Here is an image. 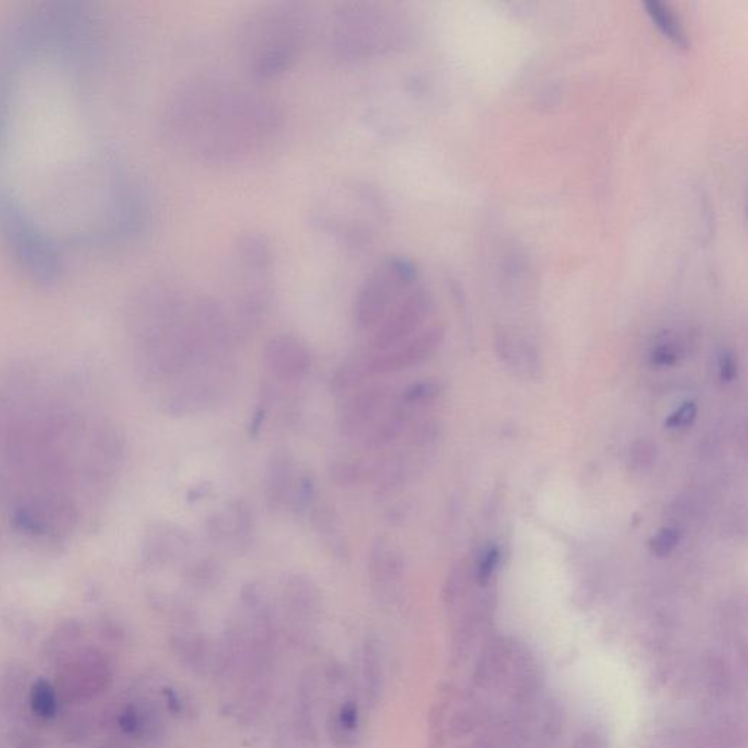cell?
Returning <instances> with one entry per match:
<instances>
[{
    "mask_svg": "<svg viewBox=\"0 0 748 748\" xmlns=\"http://www.w3.org/2000/svg\"><path fill=\"white\" fill-rule=\"evenodd\" d=\"M443 341L445 328L434 325L423 329L391 350L374 351L370 354V370L373 377L405 372L427 363L442 347Z\"/></svg>",
    "mask_w": 748,
    "mask_h": 748,
    "instance_id": "5bb4252c",
    "label": "cell"
},
{
    "mask_svg": "<svg viewBox=\"0 0 748 748\" xmlns=\"http://www.w3.org/2000/svg\"><path fill=\"white\" fill-rule=\"evenodd\" d=\"M645 8L649 17L665 37L670 38L678 47L689 46V40H687L683 27L668 6L659 2H649L645 3Z\"/></svg>",
    "mask_w": 748,
    "mask_h": 748,
    "instance_id": "4dcf8cb0",
    "label": "cell"
},
{
    "mask_svg": "<svg viewBox=\"0 0 748 748\" xmlns=\"http://www.w3.org/2000/svg\"><path fill=\"white\" fill-rule=\"evenodd\" d=\"M81 392L27 367L0 376V499L38 544L68 540L123 462L122 437Z\"/></svg>",
    "mask_w": 748,
    "mask_h": 748,
    "instance_id": "6da1fadb",
    "label": "cell"
},
{
    "mask_svg": "<svg viewBox=\"0 0 748 748\" xmlns=\"http://www.w3.org/2000/svg\"><path fill=\"white\" fill-rule=\"evenodd\" d=\"M313 531L318 535L320 543L335 560H350V544L342 531L341 519L337 509L329 503H316L307 516Z\"/></svg>",
    "mask_w": 748,
    "mask_h": 748,
    "instance_id": "44dd1931",
    "label": "cell"
},
{
    "mask_svg": "<svg viewBox=\"0 0 748 748\" xmlns=\"http://www.w3.org/2000/svg\"><path fill=\"white\" fill-rule=\"evenodd\" d=\"M407 38V22L391 5L347 2L329 28V49L341 63H361L392 53Z\"/></svg>",
    "mask_w": 748,
    "mask_h": 748,
    "instance_id": "277c9868",
    "label": "cell"
},
{
    "mask_svg": "<svg viewBox=\"0 0 748 748\" xmlns=\"http://www.w3.org/2000/svg\"><path fill=\"white\" fill-rule=\"evenodd\" d=\"M0 236L31 281L52 285L62 277L63 255L56 240L6 186H0Z\"/></svg>",
    "mask_w": 748,
    "mask_h": 748,
    "instance_id": "8992f818",
    "label": "cell"
},
{
    "mask_svg": "<svg viewBox=\"0 0 748 748\" xmlns=\"http://www.w3.org/2000/svg\"><path fill=\"white\" fill-rule=\"evenodd\" d=\"M377 459L341 458L329 464L328 475L332 484L339 488H354L372 484L376 474Z\"/></svg>",
    "mask_w": 748,
    "mask_h": 748,
    "instance_id": "603a6c76",
    "label": "cell"
},
{
    "mask_svg": "<svg viewBox=\"0 0 748 748\" xmlns=\"http://www.w3.org/2000/svg\"><path fill=\"white\" fill-rule=\"evenodd\" d=\"M472 582H474L472 564L465 559L456 561L443 582L442 602L446 610L453 611L464 601Z\"/></svg>",
    "mask_w": 748,
    "mask_h": 748,
    "instance_id": "484cf974",
    "label": "cell"
},
{
    "mask_svg": "<svg viewBox=\"0 0 748 748\" xmlns=\"http://www.w3.org/2000/svg\"><path fill=\"white\" fill-rule=\"evenodd\" d=\"M187 585L196 591H211L220 585L224 578L223 564L212 557H201L189 561L183 569Z\"/></svg>",
    "mask_w": 748,
    "mask_h": 748,
    "instance_id": "4316f807",
    "label": "cell"
},
{
    "mask_svg": "<svg viewBox=\"0 0 748 748\" xmlns=\"http://www.w3.org/2000/svg\"><path fill=\"white\" fill-rule=\"evenodd\" d=\"M502 563V551L497 544H490L481 551L480 557L472 564V573H474V582L480 588L486 589L490 586L491 580L499 570Z\"/></svg>",
    "mask_w": 748,
    "mask_h": 748,
    "instance_id": "e575fe53",
    "label": "cell"
},
{
    "mask_svg": "<svg viewBox=\"0 0 748 748\" xmlns=\"http://www.w3.org/2000/svg\"><path fill=\"white\" fill-rule=\"evenodd\" d=\"M275 399V388L271 383H265L262 386L261 393H259L258 404H256L255 410L252 412L250 417L249 431L250 439H259L262 434L263 426H265L266 418H268L269 410H271L272 402Z\"/></svg>",
    "mask_w": 748,
    "mask_h": 748,
    "instance_id": "d590c367",
    "label": "cell"
},
{
    "mask_svg": "<svg viewBox=\"0 0 748 748\" xmlns=\"http://www.w3.org/2000/svg\"><path fill=\"white\" fill-rule=\"evenodd\" d=\"M404 572L405 560L401 551L396 550L386 538H377L367 557V573L377 601L392 604Z\"/></svg>",
    "mask_w": 748,
    "mask_h": 748,
    "instance_id": "ac0fdd59",
    "label": "cell"
},
{
    "mask_svg": "<svg viewBox=\"0 0 748 748\" xmlns=\"http://www.w3.org/2000/svg\"><path fill=\"white\" fill-rule=\"evenodd\" d=\"M280 599L285 618L296 629L310 626L322 611V592L304 573H291L282 579Z\"/></svg>",
    "mask_w": 748,
    "mask_h": 748,
    "instance_id": "d6986e66",
    "label": "cell"
},
{
    "mask_svg": "<svg viewBox=\"0 0 748 748\" xmlns=\"http://www.w3.org/2000/svg\"><path fill=\"white\" fill-rule=\"evenodd\" d=\"M280 126V109L272 98L217 76L180 85L163 114L167 141L206 164L243 161L265 148Z\"/></svg>",
    "mask_w": 748,
    "mask_h": 748,
    "instance_id": "7a4b0ae2",
    "label": "cell"
},
{
    "mask_svg": "<svg viewBox=\"0 0 748 748\" xmlns=\"http://www.w3.org/2000/svg\"><path fill=\"white\" fill-rule=\"evenodd\" d=\"M59 693L50 681L38 678L31 684L30 706L31 711L38 718L53 719L59 712Z\"/></svg>",
    "mask_w": 748,
    "mask_h": 748,
    "instance_id": "1f68e13d",
    "label": "cell"
},
{
    "mask_svg": "<svg viewBox=\"0 0 748 748\" xmlns=\"http://www.w3.org/2000/svg\"><path fill=\"white\" fill-rule=\"evenodd\" d=\"M236 293L230 313L237 345L247 341L262 325L274 300V250L268 237L247 231L234 244Z\"/></svg>",
    "mask_w": 748,
    "mask_h": 748,
    "instance_id": "5b68a950",
    "label": "cell"
},
{
    "mask_svg": "<svg viewBox=\"0 0 748 748\" xmlns=\"http://www.w3.org/2000/svg\"><path fill=\"white\" fill-rule=\"evenodd\" d=\"M84 627L78 621L72 620L57 627L55 635L50 637L47 643V654L55 659L66 661L69 656L74 655V649L82 639Z\"/></svg>",
    "mask_w": 748,
    "mask_h": 748,
    "instance_id": "f1b7e54d",
    "label": "cell"
},
{
    "mask_svg": "<svg viewBox=\"0 0 748 748\" xmlns=\"http://www.w3.org/2000/svg\"><path fill=\"white\" fill-rule=\"evenodd\" d=\"M307 34L309 18L300 3L259 6L240 25L239 53L244 72L258 82L284 75L303 55Z\"/></svg>",
    "mask_w": 748,
    "mask_h": 748,
    "instance_id": "3957f363",
    "label": "cell"
},
{
    "mask_svg": "<svg viewBox=\"0 0 748 748\" xmlns=\"http://www.w3.org/2000/svg\"><path fill=\"white\" fill-rule=\"evenodd\" d=\"M575 748H610V743L602 732L588 730L579 735Z\"/></svg>",
    "mask_w": 748,
    "mask_h": 748,
    "instance_id": "b9f144b4",
    "label": "cell"
},
{
    "mask_svg": "<svg viewBox=\"0 0 748 748\" xmlns=\"http://www.w3.org/2000/svg\"><path fill=\"white\" fill-rule=\"evenodd\" d=\"M434 312V301L429 291L412 287L377 326L373 337V350L386 351L402 344L423 331L424 323Z\"/></svg>",
    "mask_w": 748,
    "mask_h": 748,
    "instance_id": "30bf717a",
    "label": "cell"
},
{
    "mask_svg": "<svg viewBox=\"0 0 748 748\" xmlns=\"http://www.w3.org/2000/svg\"><path fill=\"white\" fill-rule=\"evenodd\" d=\"M209 493H211V486H208V484H198V486L190 488L189 493H187V499H189V502H198V500L205 499Z\"/></svg>",
    "mask_w": 748,
    "mask_h": 748,
    "instance_id": "7bdbcfd3",
    "label": "cell"
},
{
    "mask_svg": "<svg viewBox=\"0 0 748 748\" xmlns=\"http://www.w3.org/2000/svg\"><path fill=\"white\" fill-rule=\"evenodd\" d=\"M417 280V265L404 256H389L377 263L354 300L353 320L358 331H376Z\"/></svg>",
    "mask_w": 748,
    "mask_h": 748,
    "instance_id": "9c48e42d",
    "label": "cell"
},
{
    "mask_svg": "<svg viewBox=\"0 0 748 748\" xmlns=\"http://www.w3.org/2000/svg\"><path fill=\"white\" fill-rule=\"evenodd\" d=\"M678 348L673 342H661L651 353V364L656 367H673L678 363Z\"/></svg>",
    "mask_w": 748,
    "mask_h": 748,
    "instance_id": "ab89813d",
    "label": "cell"
},
{
    "mask_svg": "<svg viewBox=\"0 0 748 748\" xmlns=\"http://www.w3.org/2000/svg\"><path fill=\"white\" fill-rule=\"evenodd\" d=\"M205 534L209 543L236 556L249 553L256 535L252 507L240 499L227 503L206 518Z\"/></svg>",
    "mask_w": 748,
    "mask_h": 748,
    "instance_id": "4fadbf2b",
    "label": "cell"
},
{
    "mask_svg": "<svg viewBox=\"0 0 748 748\" xmlns=\"http://www.w3.org/2000/svg\"><path fill=\"white\" fill-rule=\"evenodd\" d=\"M681 534L674 526H665V528L659 529L658 532L649 541V550L656 557H667L678 547L680 544Z\"/></svg>",
    "mask_w": 748,
    "mask_h": 748,
    "instance_id": "8d00e7d4",
    "label": "cell"
},
{
    "mask_svg": "<svg viewBox=\"0 0 748 748\" xmlns=\"http://www.w3.org/2000/svg\"><path fill=\"white\" fill-rule=\"evenodd\" d=\"M112 677V667L104 655L95 649H85L66 659L55 687L63 699L85 700L104 692Z\"/></svg>",
    "mask_w": 748,
    "mask_h": 748,
    "instance_id": "7c38bea8",
    "label": "cell"
},
{
    "mask_svg": "<svg viewBox=\"0 0 748 748\" xmlns=\"http://www.w3.org/2000/svg\"><path fill=\"white\" fill-rule=\"evenodd\" d=\"M30 60H33L30 47L15 24L0 36V151L6 147L11 135L19 75Z\"/></svg>",
    "mask_w": 748,
    "mask_h": 748,
    "instance_id": "8fae6325",
    "label": "cell"
},
{
    "mask_svg": "<svg viewBox=\"0 0 748 748\" xmlns=\"http://www.w3.org/2000/svg\"><path fill=\"white\" fill-rule=\"evenodd\" d=\"M697 417V405L694 401L681 404L677 410L671 412L665 420V427L670 430H681L692 426Z\"/></svg>",
    "mask_w": 748,
    "mask_h": 748,
    "instance_id": "74e56055",
    "label": "cell"
},
{
    "mask_svg": "<svg viewBox=\"0 0 748 748\" xmlns=\"http://www.w3.org/2000/svg\"><path fill=\"white\" fill-rule=\"evenodd\" d=\"M263 363L275 382L294 383L304 379L312 369V353L300 338L278 334L266 342Z\"/></svg>",
    "mask_w": 748,
    "mask_h": 748,
    "instance_id": "2e32d148",
    "label": "cell"
},
{
    "mask_svg": "<svg viewBox=\"0 0 748 748\" xmlns=\"http://www.w3.org/2000/svg\"><path fill=\"white\" fill-rule=\"evenodd\" d=\"M361 724L360 706L356 700H344L332 713L328 721L329 737L339 748H350L357 744V732Z\"/></svg>",
    "mask_w": 748,
    "mask_h": 748,
    "instance_id": "cb8c5ba5",
    "label": "cell"
},
{
    "mask_svg": "<svg viewBox=\"0 0 748 748\" xmlns=\"http://www.w3.org/2000/svg\"><path fill=\"white\" fill-rule=\"evenodd\" d=\"M497 351L499 356L505 361L507 366L516 370H537V364L534 363L537 358L531 350L525 347L524 342L518 344L512 338H502L497 341Z\"/></svg>",
    "mask_w": 748,
    "mask_h": 748,
    "instance_id": "836d02e7",
    "label": "cell"
},
{
    "mask_svg": "<svg viewBox=\"0 0 748 748\" xmlns=\"http://www.w3.org/2000/svg\"><path fill=\"white\" fill-rule=\"evenodd\" d=\"M393 388L388 383L361 386L347 399L339 415V429L348 439H363L379 418L388 410Z\"/></svg>",
    "mask_w": 748,
    "mask_h": 748,
    "instance_id": "9a60e30c",
    "label": "cell"
},
{
    "mask_svg": "<svg viewBox=\"0 0 748 748\" xmlns=\"http://www.w3.org/2000/svg\"><path fill=\"white\" fill-rule=\"evenodd\" d=\"M25 674L21 668L5 665L0 668V712H9L24 693Z\"/></svg>",
    "mask_w": 748,
    "mask_h": 748,
    "instance_id": "d6a6232c",
    "label": "cell"
},
{
    "mask_svg": "<svg viewBox=\"0 0 748 748\" xmlns=\"http://www.w3.org/2000/svg\"><path fill=\"white\" fill-rule=\"evenodd\" d=\"M719 379L724 383L734 382L738 376V361L730 351H724L719 357Z\"/></svg>",
    "mask_w": 748,
    "mask_h": 748,
    "instance_id": "60d3db41",
    "label": "cell"
},
{
    "mask_svg": "<svg viewBox=\"0 0 748 748\" xmlns=\"http://www.w3.org/2000/svg\"><path fill=\"white\" fill-rule=\"evenodd\" d=\"M361 683H363L364 700L374 706L382 699L385 689V661H383L382 643L376 635L364 637L361 645Z\"/></svg>",
    "mask_w": 748,
    "mask_h": 748,
    "instance_id": "7402d4cb",
    "label": "cell"
},
{
    "mask_svg": "<svg viewBox=\"0 0 748 748\" xmlns=\"http://www.w3.org/2000/svg\"><path fill=\"white\" fill-rule=\"evenodd\" d=\"M385 218L379 195L358 183L332 190L315 211V224L320 230L357 247L372 242Z\"/></svg>",
    "mask_w": 748,
    "mask_h": 748,
    "instance_id": "52a82bcc",
    "label": "cell"
},
{
    "mask_svg": "<svg viewBox=\"0 0 748 748\" xmlns=\"http://www.w3.org/2000/svg\"><path fill=\"white\" fill-rule=\"evenodd\" d=\"M237 377L231 360L199 364L160 393L158 407L173 418L195 417L217 410L236 391Z\"/></svg>",
    "mask_w": 748,
    "mask_h": 748,
    "instance_id": "ba28073f",
    "label": "cell"
},
{
    "mask_svg": "<svg viewBox=\"0 0 748 748\" xmlns=\"http://www.w3.org/2000/svg\"><path fill=\"white\" fill-rule=\"evenodd\" d=\"M316 503H318V483H316L315 475L309 471H300L293 494H291L288 510L294 518L303 519L309 516L310 510L315 507Z\"/></svg>",
    "mask_w": 748,
    "mask_h": 748,
    "instance_id": "83f0119b",
    "label": "cell"
},
{
    "mask_svg": "<svg viewBox=\"0 0 748 748\" xmlns=\"http://www.w3.org/2000/svg\"><path fill=\"white\" fill-rule=\"evenodd\" d=\"M443 393V385L437 380H418V382L410 383L405 386L395 398L398 399L401 404L405 407L411 408V410H420L424 405L430 404V402L436 401Z\"/></svg>",
    "mask_w": 748,
    "mask_h": 748,
    "instance_id": "f546056e",
    "label": "cell"
},
{
    "mask_svg": "<svg viewBox=\"0 0 748 748\" xmlns=\"http://www.w3.org/2000/svg\"><path fill=\"white\" fill-rule=\"evenodd\" d=\"M190 551L192 537L189 531L170 522H157L145 532L141 560L147 569H164L186 560Z\"/></svg>",
    "mask_w": 748,
    "mask_h": 748,
    "instance_id": "e0dca14e",
    "label": "cell"
},
{
    "mask_svg": "<svg viewBox=\"0 0 748 748\" xmlns=\"http://www.w3.org/2000/svg\"><path fill=\"white\" fill-rule=\"evenodd\" d=\"M296 459L290 450L277 448L269 455L263 480V496L269 512L280 513L288 510L291 494L299 477Z\"/></svg>",
    "mask_w": 748,
    "mask_h": 748,
    "instance_id": "ffe728a7",
    "label": "cell"
},
{
    "mask_svg": "<svg viewBox=\"0 0 748 748\" xmlns=\"http://www.w3.org/2000/svg\"><path fill=\"white\" fill-rule=\"evenodd\" d=\"M373 374L370 370V354L350 358L344 361L341 366L332 373L329 386L334 393H345L357 391L367 380L372 379Z\"/></svg>",
    "mask_w": 748,
    "mask_h": 748,
    "instance_id": "d4e9b609",
    "label": "cell"
},
{
    "mask_svg": "<svg viewBox=\"0 0 748 748\" xmlns=\"http://www.w3.org/2000/svg\"><path fill=\"white\" fill-rule=\"evenodd\" d=\"M655 458L656 446H654V443L648 442V440H640V442L635 443L632 452H630V464L637 471L651 467L654 464Z\"/></svg>",
    "mask_w": 748,
    "mask_h": 748,
    "instance_id": "f35d334b",
    "label": "cell"
}]
</instances>
